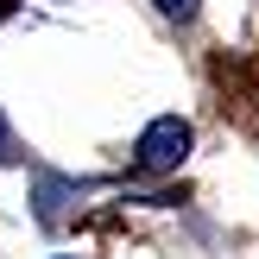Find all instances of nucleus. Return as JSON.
Listing matches in <instances>:
<instances>
[{
	"mask_svg": "<svg viewBox=\"0 0 259 259\" xmlns=\"http://www.w3.org/2000/svg\"><path fill=\"white\" fill-rule=\"evenodd\" d=\"M164 13H171V19H190V13H196V0H158Z\"/></svg>",
	"mask_w": 259,
	"mask_h": 259,
	"instance_id": "2",
	"label": "nucleus"
},
{
	"mask_svg": "<svg viewBox=\"0 0 259 259\" xmlns=\"http://www.w3.org/2000/svg\"><path fill=\"white\" fill-rule=\"evenodd\" d=\"M184 152H190V120H177V114H158V120L139 133L133 158L146 164V171H177V164H184Z\"/></svg>",
	"mask_w": 259,
	"mask_h": 259,
	"instance_id": "1",
	"label": "nucleus"
},
{
	"mask_svg": "<svg viewBox=\"0 0 259 259\" xmlns=\"http://www.w3.org/2000/svg\"><path fill=\"white\" fill-rule=\"evenodd\" d=\"M13 158V133H7V120H0V164Z\"/></svg>",
	"mask_w": 259,
	"mask_h": 259,
	"instance_id": "3",
	"label": "nucleus"
}]
</instances>
